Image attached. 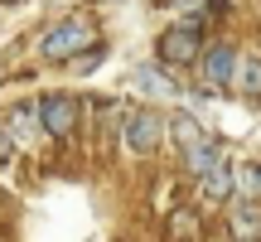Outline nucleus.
Segmentation results:
<instances>
[{"instance_id": "1", "label": "nucleus", "mask_w": 261, "mask_h": 242, "mask_svg": "<svg viewBox=\"0 0 261 242\" xmlns=\"http://www.w3.org/2000/svg\"><path fill=\"white\" fill-rule=\"evenodd\" d=\"M155 54H160V63H165V68L198 63V54H203V29H198V25H169L165 34H160Z\"/></svg>"}, {"instance_id": "2", "label": "nucleus", "mask_w": 261, "mask_h": 242, "mask_svg": "<svg viewBox=\"0 0 261 242\" xmlns=\"http://www.w3.org/2000/svg\"><path fill=\"white\" fill-rule=\"evenodd\" d=\"M92 39H97V29H92V19H83V15H73V19H63V25H54L48 29V39H44V58H77L83 49H92Z\"/></svg>"}, {"instance_id": "3", "label": "nucleus", "mask_w": 261, "mask_h": 242, "mask_svg": "<svg viewBox=\"0 0 261 242\" xmlns=\"http://www.w3.org/2000/svg\"><path fill=\"white\" fill-rule=\"evenodd\" d=\"M34 112H39V126L48 136H73V126H77V102L68 92H48Z\"/></svg>"}, {"instance_id": "4", "label": "nucleus", "mask_w": 261, "mask_h": 242, "mask_svg": "<svg viewBox=\"0 0 261 242\" xmlns=\"http://www.w3.org/2000/svg\"><path fill=\"white\" fill-rule=\"evenodd\" d=\"M160 136H165V121L155 112H136L126 121V146L136 150V155H150V150H160Z\"/></svg>"}, {"instance_id": "5", "label": "nucleus", "mask_w": 261, "mask_h": 242, "mask_svg": "<svg viewBox=\"0 0 261 242\" xmlns=\"http://www.w3.org/2000/svg\"><path fill=\"white\" fill-rule=\"evenodd\" d=\"M198 58H203V68H198V83H203V87H213V92H218V87L232 83V63H237V54H232L227 44H213L208 54H198Z\"/></svg>"}, {"instance_id": "6", "label": "nucleus", "mask_w": 261, "mask_h": 242, "mask_svg": "<svg viewBox=\"0 0 261 242\" xmlns=\"http://www.w3.org/2000/svg\"><path fill=\"white\" fill-rule=\"evenodd\" d=\"M227 237L232 242H261V204L256 199H242L227 213Z\"/></svg>"}, {"instance_id": "7", "label": "nucleus", "mask_w": 261, "mask_h": 242, "mask_svg": "<svg viewBox=\"0 0 261 242\" xmlns=\"http://www.w3.org/2000/svg\"><path fill=\"white\" fill-rule=\"evenodd\" d=\"M198 184H203V199H208V204H223V199L232 194V170L218 160V165H208L203 175H198Z\"/></svg>"}, {"instance_id": "8", "label": "nucleus", "mask_w": 261, "mask_h": 242, "mask_svg": "<svg viewBox=\"0 0 261 242\" xmlns=\"http://www.w3.org/2000/svg\"><path fill=\"white\" fill-rule=\"evenodd\" d=\"M218 160H223V146H218V140H208V136H198L194 146L184 150V165L194 170V175H203L208 165H218Z\"/></svg>"}, {"instance_id": "9", "label": "nucleus", "mask_w": 261, "mask_h": 242, "mask_svg": "<svg viewBox=\"0 0 261 242\" xmlns=\"http://www.w3.org/2000/svg\"><path fill=\"white\" fill-rule=\"evenodd\" d=\"M232 83L242 97H261V58H237L232 63Z\"/></svg>"}, {"instance_id": "10", "label": "nucleus", "mask_w": 261, "mask_h": 242, "mask_svg": "<svg viewBox=\"0 0 261 242\" xmlns=\"http://www.w3.org/2000/svg\"><path fill=\"white\" fill-rule=\"evenodd\" d=\"M232 189L242 199H256V204H261V165H256V160H242V165L232 170Z\"/></svg>"}, {"instance_id": "11", "label": "nucleus", "mask_w": 261, "mask_h": 242, "mask_svg": "<svg viewBox=\"0 0 261 242\" xmlns=\"http://www.w3.org/2000/svg\"><path fill=\"white\" fill-rule=\"evenodd\" d=\"M136 92H155V97H179V83L165 78L160 68H140L136 73Z\"/></svg>"}, {"instance_id": "12", "label": "nucleus", "mask_w": 261, "mask_h": 242, "mask_svg": "<svg viewBox=\"0 0 261 242\" xmlns=\"http://www.w3.org/2000/svg\"><path fill=\"white\" fill-rule=\"evenodd\" d=\"M165 242H198V213H189V208H179V213H169Z\"/></svg>"}, {"instance_id": "13", "label": "nucleus", "mask_w": 261, "mask_h": 242, "mask_svg": "<svg viewBox=\"0 0 261 242\" xmlns=\"http://www.w3.org/2000/svg\"><path fill=\"white\" fill-rule=\"evenodd\" d=\"M198 136H203V131H198V121L189 116V112H179V116H174V140H179V150H189Z\"/></svg>"}, {"instance_id": "14", "label": "nucleus", "mask_w": 261, "mask_h": 242, "mask_svg": "<svg viewBox=\"0 0 261 242\" xmlns=\"http://www.w3.org/2000/svg\"><path fill=\"white\" fill-rule=\"evenodd\" d=\"M5 5H15V0H5Z\"/></svg>"}]
</instances>
